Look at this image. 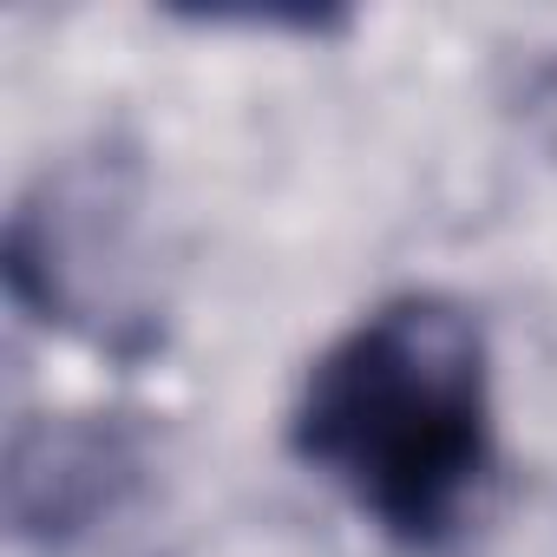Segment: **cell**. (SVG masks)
<instances>
[{
  "label": "cell",
  "instance_id": "obj_1",
  "mask_svg": "<svg viewBox=\"0 0 557 557\" xmlns=\"http://www.w3.org/2000/svg\"><path fill=\"white\" fill-rule=\"evenodd\" d=\"M289 453L400 550H446L498 459L479 315L440 289L361 315L309 368L289 413Z\"/></svg>",
  "mask_w": 557,
  "mask_h": 557
},
{
  "label": "cell",
  "instance_id": "obj_2",
  "mask_svg": "<svg viewBox=\"0 0 557 557\" xmlns=\"http://www.w3.org/2000/svg\"><path fill=\"white\" fill-rule=\"evenodd\" d=\"M0 275L34 322L112 361L158 355L164 283L151 249V177L138 145L99 138L47 164L8 216Z\"/></svg>",
  "mask_w": 557,
  "mask_h": 557
},
{
  "label": "cell",
  "instance_id": "obj_3",
  "mask_svg": "<svg viewBox=\"0 0 557 557\" xmlns=\"http://www.w3.org/2000/svg\"><path fill=\"white\" fill-rule=\"evenodd\" d=\"M158 479V440L138 413H40L8 440V531L27 550L73 557L119 531Z\"/></svg>",
  "mask_w": 557,
  "mask_h": 557
},
{
  "label": "cell",
  "instance_id": "obj_4",
  "mask_svg": "<svg viewBox=\"0 0 557 557\" xmlns=\"http://www.w3.org/2000/svg\"><path fill=\"white\" fill-rule=\"evenodd\" d=\"M518 119L537 132V145L557 158V47L550 53H537L531 66H524V86H518Z\"/></svg>",
  "mask_w": 557,
  "mask_h": 557
}]
</instances>
